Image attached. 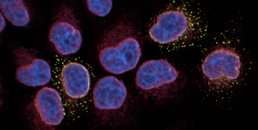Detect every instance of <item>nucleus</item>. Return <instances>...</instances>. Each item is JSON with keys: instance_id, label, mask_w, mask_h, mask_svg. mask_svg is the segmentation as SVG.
<instances>
[{"instance_id": "6e6552de", "label": "nucleus", "mask_w": 258, "mask_h": 130, "mask_svg": "<svg viewBox=\"0 0 258 130\" xmlns=\"http://www.w3.org/2000/svg\"><path fill=\"white\" fill-rule=\"evenodd\" d=\"M34 102L39 116L45 124L56 126L64 119L62 100L56 90L49 87L41 89L37 93Z\"/></svg>"}, {"instance_id": "7ed1b4c3", "label": "nucleus", "mask_w": 258, "mask_h": 130, "mask_svg": "<svg viewBox=\"0 0 258 130\" xmlns=\"http://www.w3.org/2000/svg\"><path fill=\"white\" fill-rule=\"evenodd\" d=\"M242 63L233 49L220 48L207 55L202 65L204 75L216 87L225 88L239 78Z\"/></svg>"}, {"instance_id": "9d476101", "label": "nucleus", "mask_w": 258, "mask_h": 130, "mask_svg": "<svg viewBox=\"0 0 258 130\" xmlns=\"http://www.w3.org/2000/svg\"><path fill=\"white\" fill-rule=\"evenodd\" d=\"M0 6L4 16L13 25L25 27L30 21L28 10L22 0L0 1Z\"/></svg>"}, {"instance_id": "9b49d317", "label": "nucleus", "mask_w": 258, "mask_h": 130, "mask_svg": "<svg viewBox=\"0 0 258 130\" xmlns=\"http://www.w3.org/2000/svg\"><path fill=\"white\" fill-rule=\"evenodd\" d=\"M87 5L88 10L99 17H105L108 15L111 12L112 6V1H88Z\"/></svg>"}, {"instance_id": "423d86ee", "label": "nucleus", "mask_w": 258, "mask_h": 130, "mask_svg": "<svg viewBox=\"0 0 258 130\" xmlns=\"http://www.w3.org/2000/svg\"><path fill=\"white\" fill-rule=\"evenodd\" d=\"M15 56L18 66L16 78L20 82L31 87H38L51 81V69L47 62L38 59L24 48L15 51Z\"/></svg>"}, {"instance_id": "20e7f679", "label": "nucleus", "mask_w": 258, "mask_h": 130, "mask_svg": "<svg viewBox=\"0 0 258 130\" xmlns=\"http://www.w3.org/2000/svg\"><path fill=\"white\" fill-rule=\"evenodd\" d=\"M49 39L60 55H69L81 49L83 38L79 23L69 7L59 9L51 28Z\"/></svg>"}, {"instance_id": "1a4fd4ad", "label": "nucleus", "mask_w": 258, "mask_h": 130, "mask_svg": "<svg viewBox=\"0 0 258 130\" xmlns=\"http://www.w3.org/2000/svg\"><path fill=\"white\" fill-rule=\"evenodd\" d=\"M60 78L64 90L70 97L81 99L88 94L90 88V75L82 64L75 62L66 64L62 70Z\"/></svg>"}, {"instance_id": "f03ea898", "label": "nucleus", "mask_w": 258, "mask_h": 130, "mask_svg": "<svg viewBox=\"0 0 258 130\" xmlns=\"http://www.w3.org/2000/svg\"><path fill=\"white\" fill-rule=\"evenodd\" d=\"M195 31V23L185 10L176 8L160 14L149 30L152 40L161 45L174 44L188 38Z\"/></svg>"}, {"instance_id": "0eeeda50", "label": "nucleus", "mask_w": 258, "mask_h": 130, "mask_svg": "<svg viewBox=\"0 0 258 130\" xmlns=\"http://www.w3.org/2000/svg\"><path fill=\"white\" fill-rule=\"evenodd\" d=\"M127 96V91L124 83L113 76L99 80L93 91L95 106L101 110L120 108L125 103Z\"/></svg>"}, {"instance_id": "f8f14e48", "label": "nucleus", "mask_w": 258, "mask_h": 130, "mask_svg": "<svg viewBox=\"0 0 258 130\" xmlns=\"http://www.w3.org/2000/svg\"><path fill=\"white\" fill-rule=\"evenodd\" d=\"M6 21L3 16V14H1V21H0V27H1V32H2L6 27Z\"/></svg>"}, {"instance_id": "f257e3e1", "label": "nucleus", "mask_w": 258, "mask_h": 130, "mask_svg": "<svg viewBox=\"0 0 258 130\" xmlns=\"http://www.w3.org/2000/svg\"><path fill=\"white\" fill-rule=\"evenodd\" d=\"M102 67L109 73L120 75L133 70L140 62L142 50L132 26L119 23L104 35L99 46Z\"/></svg>"}, {"instance_id": "39448f33", "label": "nucleus", "mask_w": 258, "mask_h": 130, "mask_svg": "<svg viewBox=\"0 0 258 130\" xmlns=\"http://www.w3.org/2000/svg\"><path fill=\"white\" fill-rule=\"evenodd\" d=\"M178 77V72L168 61L150 60L144 62L139 69L136 84L144 92L157 94L168 90Z\"/></svg>"}]
</instances>
